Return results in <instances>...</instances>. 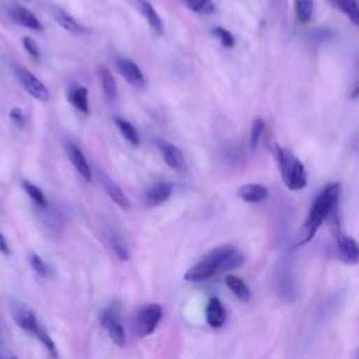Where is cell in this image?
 I'll use <instances>...</instances> for the list:
<instances>
[{
    "mask_svg": "<svg viewBox=\"0 0 359 359\" xmlns=\"http://www.w3.org/2000/svg\"><path fill=\"white\" fill-rule=\"evenodd\" d=\"M14 72H15V76L18 77L21 86L24 87V90L32 98H35L38 101H42V102L49 101L50 94H49L48 87L31 70H28L24 66L17 65V66H14Z\"/></svg>",
    "mask_w": 359,
    "mask_h": 359,
    "instance_id": "8",
    "label": "cell"
},
{
    "mask_svg": "<svg viewBox=\"0 0 359 359\" xmlns=\"http://www.w3.org/2000/svg\"><path fill=\"white\" fill-rule=\"evenodd\" d=\"M174 185L170 181H158L154 182L147 191H146V201L151 206H158L164 203L172 194Z\"/></svg>",
    "mask_w": 359,
    "mask_h": 359,
    "instance_id": "14",
    "label": "cell"
},
{
    "mask_svg": "<svg viewBox=\"0 0 359 359\" xmlns=\"http://www.w3.org/2000/svg\"><path fill=\"white\" fill-rule=\"evenodd\" d=\"M273 290L278 297L286 303H292L297 299V280L294 276L293 265L289 259H282L273 271Z\"/></svg>",
    "mask_w": 359,
    "mask_h": 359,
    "instance_id": "4",
    "label": "cell"
},
{
    "mask_svg": "<svg viewBox=\"0 0 359 359\" xmlns=\"http://www.w3.org/2000/svg\"><path fill=\"white\" fill-rule=\"evenodd\" d=\"M163 317V309L157 303H149L143 306L135 318V330L139 337H147L157 328Z\"/></svg>",
    "mask_w": 359,
    "mask_h": 359,
    "instance_id": "6",
    "label": "cell"
},
{
    "mask_svg": "<svg viewBox=\"0 0 359 359\" xmlns=\"http://www.w3.org/2000/svg\"><path fill=\"white\" fill-rule=\"evenodd\" d=\"M283 184L290 191L303 189L307 185V172L304 164L286 147L278 146L273 151Z\"/></svg>",
    "mask_w": 359,
    "mask_h": 359,
    "instance_id": "3",
    "label": "cell"
},
{
    "mask_svg": "<svg viewBox=\"0 0 359 359\" xmlns=\"http://www.w3.org/2000/svg\"><path fill=\"white\" fill-rule=\"evenodd\" d=\"M185 4L189 10L198 14H212L216 10L212 0H185Z\"/></svg>",
    "mask_w": 359,
    "mask_h": 359,
    "instance_id": "29",
    "label": "cell"
},
{
    "mask_svg": "<svg viewBox=\"0 0 359 359\" xmlns=\"http://www.w3.org/2000/svg\"><path fill=\"white\" fill-rule=\"evenodd\" d=\"M224 283L226 286L229 287V290L241 302H248L250 297H251V292H250V287L247 286V283L236 276V275H227L226 279H224Z\"/></svg>",
    "mask_w": 359,
    "mask_h": 359,
    "instance_id": "23",
    "label": "cell"
},
{
    "mask_svg": "<svg viewBox=\"0 0 359 359\" xmlns=\"http://www.w3.org/2000/svg\"><path fill=\"white\" fill-rule=\"evenodd\" d=\"M107 238H108V243L111 245V248L114 250L115 255L121 259V261H128L129 257H130V252H129V248H128V244L125 241V238L122 237V234L116 230V229H108L107 230Z\"/></svg>",
    "mask_w": 359,
    "mask_h": 359,
    "instance_id": "21",
    "label": "cell"
},
{
    "mask_svg": "<svg viewBox=\"0 0 359 359\" xmlns=\"http://www.w3.org/2000/svg\"><path fill=\"white\" fill-rule=\"evenodd\" d=\"M330 224L335 237L339 259H342L345 264H349V265L359 264V243L342 231L341 219L332 220L330 222Z\"/></svg>",
    "mask_w": 359,
    "mask_h": 359,
    "instance_id": "5",
    "label": "cell"
},
{
    "mask_svg": "<svg viewBox=\"0 0 359 359\" xmlns=\"http://www.w3.org/2000/svg\"><path fill=\"white\" fill-rule=\"evenodd\" d=\"M237 195L240 196V199H243L244 202L248 203H259L262 201H265L269 195V191L266 187H264L262 184H257V182H250V184H244L237 189Z\"/></svg>",
    "mask_w": 359,
    "mask_h": 359,
    "instance_id": "15",
    "label": "cell"
},
{
    "mask_svg": "<svg viewBox=\"0 0 359 359\" xmlns=\"http://www.w3.org/2000/svg\"><path fill=\"white\" fill-rule=\"evenodd\" d=\"M8 116L13 121V123L17 128H20V129L24 128L25 123H27V118H25V115H24V112H22V109L20 107H13L10 109V112H8Z\"/></svg>",
    "mask_w": 359,
    "mask_h": 359,
    "instance_id": "33",
    "label": "cell"
},
{
    "mask_svg": "<svg viewBox=\"0 0 359 359\" xmlns=\"http://www.w3.org/2000/svg\"><path fill=\"white\" fill-rule=\"evenodd\" d=\"M0 359H18L17 355L10 348H7V345H4L1 335H0Z\"/></svg>",
    "mask_w": 359,
    "mask_h": 359,
    "instance_id": "34",
    "label": "cell"
},
{
    "mask_svg": "<svg viewBox=\"0 0 359 359\" xmlns=\"http://www.w3.org/2000/svg\"><path fill=\"white\" fill-rule=\"evenodd\" d=\"M331 3L341 10L352 24L359 25V4L356 0H331Z\"/></svg>",
    "mask_w": 359,
    "mask_h": 359,
    "instance_id": "25",
    "label": "cell"
},
{
    "mask_svg": "<svg viewBox=\"0 0 359 359\" xmlns=\"http://www.w3.org/2000/svg\"><path fill=\"white\" fill-rule=\"evenodd\" d=\"M100 321H101V325L107 330L112 342L116 344L118 346H125L126 335H125V330L121 323V318H119V310L115 304L107 307L101 313Z\"/></svg>",
    "mask_w": 359,
    "mask_h": 359,
    "instance_id": "9",
    "label": "cell"
},
{
    "mask_svg": "<svg viewBox=\"0 0 359 359\" xmlns=\"http://www.w3.org/2000/svg\"><path fill=\"white\" fill-rule=\"evenodd\" d=\"M10 311L15 324L25 332L32 334L35 338L43 330L42 324L38 321L34 310L29 306L21 302H13L10 306Z\"/></svg>",
    "mask_w": 359,
    "mask_h": 359,
    "instance_id": "7",
    "label": "cell"
},
{
    "mask_svg": "<svg viewBox=\"0 0 359 359\" xmlns=\"http://www.w3.org/2000/svg\"><path fill=\"white\" fill-rule=\"evenodd\" d=\"M226 318H227V314L222 302L215 296L210 297L206 304V323L212 328H220L222 325H224Z\"/></svg>",
    "mask_w": 359,
    "mask_h": 359,
    "instance_id": "19",
    "label": "cell"
},
{
    "mask_svg": "<svg viewBox=\"0 0 359 359\" xmlns=\"http://www.w3.org/2000/svg\"><path fill=\"white\" fill-rule=\"evenodd\" d=\"M264 130H265V122L262 118H255L252 121V125H251V132H250V147L251 150H255L259 144V140L264 135Z\"/></svg>",
    "mask_w": 359,
    "mask_h": 359,
    "instance_id": "28",
    "label": "cell"
},
{
    "mask_svg": "<svg viewBox=\"0 0 359 359\" xmlns=\"http://www.w3.org/2000/svg\"><path fill=\"white\" fill-rule=\"evenodd\" d=\"M22 188H24V191L27 192V195L32 199V202H34L38 208H41V209H48V208H49L45 194H43L42 189H39L35 184H32V182H29V181H22Z\"/></svg>",
    "mask_w": 359,
    "mask_h": 359,
    "instance_id": "27",
    "label": "cell"
},
{
    "mask_svg": "<svg viewBox=\"0 0 359 359\" xmlns=\"http://www.w3.org/2000/svg\"><path fill=\"white\" fill-rule=\"evenodd\" d=\"M0 252L6 257H8L11 254V250H10V245L6 240V237L3 236V233H0Z\"/></svg>",
    "mask_w": 359,
    "mask_h": 359,
    "instance_id": "35",
    "label": "cell"
},
{
    "mask_svg": "<svg viewBox=\"0 0 359 359\" xmlns=\"http://www.w3.org/2000/svg\"><path fill=\"white\" fill-rule=\"evenodd\" d=\"M98 79H100L102 93L107 97V100L114 101L118 95V88H116V81H115L112 73L105 66H100L98 67Z\"/></svg>",
    "mask_w": 359,
    "mask_h": 359,
    "instance_id": "22",
    "label": "cell"
},
{
    "mask_svg": "<svg viewBox=\"0 0 359 359\" xmlns=\"http://www.w3.org/2000/svg\"><path fill=\"white\" fill-rule=\"evenodd\" d=\"M116 67L121 76L133 87H143L146 84V79L136 62L126 57H119L116 60Z\"/></svg>",
    "mask_w": 359,
    "mask_h": 359,
    "instance_id": "12",
    "label": "cell"
},
{
    "mask_svg": "<svg viewBox=\"0 0 359 359\" xmlns=\"http://www.w3.org/2000/svg\"><path fill=\"white\" fill-rule=\"evenodd\" d=\"M22 46H24V49L27 50V53H28L32 59L39 60V57H41L39 48H38L36 42H35L31 36H24V38H22Z\"/></svg>",
    "mask_w": 359,
    "mask_h": 359,
    "instance_id": "32",
    "label": "cell"
},
{
    "mask_svg": "<svg viewBox=\"0 0 359 359\" xmlns=\"http://www.w3.org/2000/svg\"><path fill=\"white\" fill-rule=\"evenodd\" d=\"M69 102L81 114L88 115L90 114V105H88V88L84 86H74L67 93Z\"/></svg>",
    "mask_w": 359,
    "mask_h": 359,
    "instance_id": "20",
    "label": "cell"
},
{
    "mask_svg": "<svg viewBox=\"0 0 359 359\" xmlns=\"http://www.w3.org/2000/svg\"><path fill=\"white\" fill-rule=\"evenodd\" d=\"M293 4L299 22H309L314 13V0H293Z\"/></svg>",
    "mask_w": 359,
    "mask_h": 359,
    "instance_id": "26",
    "label": "cell"
},
{
    "mask_svg": "<svg viewBox=\"0 0 359 359\" xmlns=\"http://www.w3.org/2000/svg\"><path fill=\"white\" fill-rule=\"evenodd\" d=\"M114 122H115L118 130L121 132V135L123 136L125 140H128L132 146H139L140 144V136H139L137 129L135 128L133 123H130L129 121H126L121 116H115Z\"/></svg>",
    "mask_w": 359,
    "mask_h": 359,
    "instance_id": "24",
    "label": "cell"
},
{
    "mask_svg": "<svg viewBox=\"0 0 359 359\" xmlns=\"http://www.w3.org/2000/svg\"><path fill=\"white\" fill-rule=\"evenodd\" d=\"M158 147H160L164 161L167 163V165L170 168H172L174 171H178V172L185 171V158L178 146H175L170 142L161 140V142H158Z\"/></svg>",
    "mask_w": 359,
    "mask_h": 359,
    "instance_id": "13",
    "label": "cell"
},
{
    "mask_svg": "<svg viewBox=\"0 0 359 359\" xmlns=\"http://www.w3.org/2000/svg\"><path fill=\"white\" fill-rule=\"evenodd\" d=\"M25 1H31V0H25Z\"/></svg>",
    "mask_w": 359,
    "mask_h": 359,
    "instance_id": "37",
    "label": "cell"
},
{
    "mask_svg": "<svg viewBox=\"0 0 359 359\" xmlns=\"http://www.w3.org/2000/svg\"><path fill=\"white\" fill-rule=\"evenodd\" d=\"M212 35H213L224 48L231 49V48L234 46V43H236L234 35H233L229 29H226V28H223V27H215V28L212 29Z\"/></svg>",
    "mask_w": 359,
    "mask_h": 359,
    "instance_id": "30",
    "label": "cell"
},
{
    "mask_svg": "<svg viewBox=\"0 0 359 359\" xmlns=\"http://www.w3.org/2000/svg\"><path fill=\"white\" fill-rule=\"evenodd\" d=\"M339 196L341 184L337 181L327 182L311 203L307 219L296 236V245H304L311 241L323 223L328 220L332 213L339 210Z\"/></svg>",
    "mask_w": 359,
    "mask_h": 359,
    "instance_id": "1",
    "label": "cell"
},
{
    "mask_svg": "<svg viewBox=\"0 0 359 359\" xmlns=\"http://www.w3.org/2000/svg\"><path fill=\"white\" fill-rule=\"evenodd\" d=\"M29 265H31V268L34 269V272L36 273V275H39V276H42V278H48L49 276V272H50V269H49V266H48V264L38 255V254H31V257H29Z\"/></svg>",
    "mask_w": 359,
    "mask_h": 359,
    "instance_id": "31",
    "label": "cell"
},
{
    "mask_svg": "<svg viewBox=\"0 0 359 359\" xmlns=\"http://www.w3.org/2000/svg\"><path fill=\"white\" fill-rule=\"evenodd\" d=\"M352 359H359V349L355 352V355H353V358Z\"/></svg>",
    "mask_w": 359,
    "mask_h": 359,
    "instance_id": "36",
    "label": "cell"
},
{
    "mask_svg": "<svg viewBox=\"0 0 359 359\" xmlns=\"http://www.w3.org/2000/svg\"><path fill=\"white\" fill-rule=\"evenodd\" d=\"M101 184L114 203H116L119 208L125 210L130 208V201L128 199L122 188L112 178H109L107 174H101Z\"/></svg>",
    "mask_w": 359,
    "mask_h": 359,
    "instance_id": "17",
    "label": "cell"
},
{
    "mask_svg": "<svg viewBox=\"0 0 359 359\" xmlns=\"http://www.w3.org/2000/svg\"><path fill=\"white\" fill-rule=\"evenodd\" d=\"M65 150H66V154H67L70 163L77 170L80 177L86 182H91L93 181V172H91L90 164H88L86 156L83 154L81 149L76 143H73V142H66L65 143Z\"/></svg>",
    "mask_w": 359,
    "mask_h": 359,
    "instance_id": "10",
    "label": "cell"
},
{
    "mask_svg": "<svg viewBox=\"0 0 359 359\" xmlns=\"http://www.w3.org/2000/svg\"><path fill=\"white\" fill-rule=\"evenodd\" d=\"M52 15H53V20H55L63 29H66V31L70 32V34L81 35V34H86V32H87L86 27H83L73 15H70V14H69L66 10H63V8L53 7V8H52Z\"/></svg>",
    "mask_w": 359,
    "mask_h": 359,
    "instance_id": "16",
    "label": "cell"
},
{
    "mask_svg": "<svg viewBox=\"0 0 359 359\" xmlns=\"http://www.w3.org/2000/svg\"><path fill=\"white\" fill-rule=\"evenodd\" d=\"M137 7L142 13V15L144 17V20L147 21L149 27L151 28V31L161 36L164 34V24L161 17L158 15V13L156 11V8L153 7L151 3H149L147 0H137Z\"/></svg>",
    "mask_w": 359,
    "mask_h": 359,
    "instance_id": "18",
    "label": "cell"
},
{
    "mask_svg": "<svg viewBox=\"0 0 359 359\" xmlns=\"http://www.w3.org/2000/svg\"><path fill=\"white\" fill-rule=\"evenodd\" d=\"M244 264L243 252L234 245H219L210 250L198 264L191 266L184 278L189 282H202L210 279L219 272L231 271Z\"/></svg>",
    "mask_w": 359,
    "mask_h": 359,
    "instance_id": "2",
    "label": "cell"
},
{
    "mask_svg": "<svg viewBox=\"0 0 359 359\" xmlns=\"http://www.w3.org/2000/svg\"><path fill=\"white\" fill-rule=\"evenodd\" d=\"M8 15L14 22H17V24H20V25H22L28 29H32V31H42L43 29V25L36 18V15L24 6H20V4L10 6L8 7Z\"/></svg>",
    "mask_w": 359,
    "mask_h": 359,
    "instance_id": "11",
    "label": "cell"
}]
</instances>
